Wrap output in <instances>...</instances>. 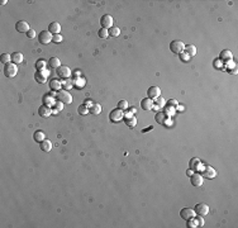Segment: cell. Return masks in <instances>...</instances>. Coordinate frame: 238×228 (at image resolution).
Segmentation results:
<instances>
[{
	"label": "cell",
	"mask_w": 238,
	"mask_h": 228,
	"mask_svg": "<svg viewBox=\"0 0 238 228\" xmlns=\"http://www.w3.org/2000/svg\"><path fill=\"white\" fill-rule=\"evenodd\" d=\"M53 38V34L52 33H49L48 31H42L39 34H38V41H39V43L42 45H48L51 41H52Z\"/></svg>",
	"instance_id": "5"
},
{
	"label": "cell",
	"mask_w": 238,
	"mask_h": 228,
	"mask_svg": "<svg viewBox=\"0 0 238 228\" xmlns=\"http://www.w3.org/2000/svg\"><path fill=\"white\" fill-rule=\"evenodd\" d=\"M113 16L109 15V14H104L103 16L100 18V24H101V28H105V29H109L113 27Z\"/></svg>",
	"instance_id": "6"
},
{
	"label": "cell",
	"mask_w": 238,
	"mask_h": 228,
	"mask_svg": "<svg viewBox=\"0 0 238 228\" xmlns=\"http://www.w3.org/2000/svg\"><path fill=\"white\" fill-rule=\"evenodd\" d=\"M177 104H179V103H177V101H176L175 99H171V100L168 101V107H172V108H175V109H177V108H179V107H177Z\"/></svg>",
	"instance_id": "43"
},
{
	"label": "cell",
	"mask_w": 238,
	"mask_h": 228,
	"mask_svg": "<svg viewBox=\"0 0 238 228\" xmlns=\"http://www.w3.org/2000/svg\"><path fill=\"white\" fill-rule=\"evenodd\" d=\"M98 34H99L100 38H108V37H109V32H108V29H105V28H101V29H99Z\"/></svg>",
	"instance_id": "35"
},
{
	"label": "cell",
	"mask_w": 238,
	"mask_h": 228,
	"mask_svg": "<svg viewBox=\"0 0 238 228\" xmlns=\"http://www.w3.org/2000/svg\"><path fill=\"white\" fill-rule=\"evenodd\" d=\"M186 174H188V176H190V175H193L194 172H193V170H190V168H189V170L186 171Z\"/></svg>",
	"instance_id": "51"
},
{
	"label": "cell",
	"mask_w": 238,
	"mask_h": 228,
	"mask_svg": "<svg viewBox=\"0 0 238 228\" xmlns=\"http://www.w3.org/2000/svg\"><path fill=\"white\" fill-rule=\"evenodd\" d=\"M48 32L49 33H52V34H60V32H61V25H60V23L57 22H52L49 25H48Z\"/></svg>",
	"instance_id": "18"
},
{
	"label": "cell",
	"mask_w": 238,
	"mask_h": 228,
	"mask_svg": "<svg viewBox=\"0 0 238 228\" xmlns=\"http://www.w3.org/2000/svg\"><path fill=\"white\" fill-rule=\"evenodd\" d=\"M62 109H63V103H61V101H56L55 105L52 107V114L57 115L62 110Z\"/></svg>",
	"instance_id": "29"
},
{
	"label": "cell",
	"mask_w": 238,
	"mask_h": 228,
	"mask_svg": "<svg viewBox=\"0 0 238 228\" xmlns=\"http://www.w3.org/2000/svg\"><path fill=\"white\" fill-rule=\"evenodd\" d=\"M141 107H142L143 110H151V109L153 108V100L150 99V98H144L141 101Z\"/></svg>",
	"instance_id": "17"
},
{
	"label": "cell",
	"mask_w": 238,
	"mask_h": 228,
	"mask_svg": "<svg viewBox=\"0 0 238 228\" xmlns=\"http://www.w3.org/2000/svg\"><path fill=\"white\" fill-rule=\"evenodd\" d=\"M15 29L18 32H20V33H27L29 31V24L27 22H24V20H19L15 24Z\"/></svg>",
	"instance_id": "16"
},
{
	"label": "cell",
	"mask_w": 238,
	"mask_h": 228,
	"mask_svg": "<svg viewBox=\"0 0 238 228\" xmlns=\"http://www.w3.org/2000/svg\"><path fill=\"white\" fill-rule=\"evenodd\" d=\"M78 113H79L80 115H86V114H89V108L85 107V105L82 104V105H80V107L78 108Z\"/></svg>",
	"instance_id": "33"
},
{
	"label": "cell",
	"mask_w": 238,
	"mask_h": 228,
	"mask_svg": "<svg viewBox=\"0 0 238 228\" xmlns=\"http://www.w3.org/2000/svg\"><path fill=\"white\" fill-rule=\"evenodd\" d=\"M201 175H203L204 177H208V179H214L215 175H217V172H215V170H214L213 167L205 166V167H204V170H203V172H201Z\"/></svg>",
	"instance_id": "13"
},
{
	"label": "cell",
	"mask_w": 238,
	"mask_h": 228,
	"mask_svg": "<svg viewBox=\"0 0 238 228\" xmlns=\"http://www.w3.org/2000/svg\"><path fill=\"white\" fill-rule=\"evenodd\" d=\"M39 147H41V150L43 152H49L51 150H52V142L48 141V139H45V141L41 142Z\"/></svg>",
	"instance_id": "20"
},
{
	"label": "cell",
	"mask_w": 238,
	"mask_h": 228,
	"mask_svg": "<svg viewBox=\"0 0 238 228\" xmlns=\"http://www.w3.org/2000/svg\"><path fill=\"white\" fill-rule=\"evenodd\" d=\"M45 137H46V134L43 131H37L34 132V134H33V138H34L36 142H42V141H45Z\"/></svg>",
	"instance_id": "28"
},
{
	"label": "cell",
	"mask_w": 238,
	"mask_h": 228,
	"mask_svg": "<svg viewBox=\"0 0 238 228\" xmlns=\"http://www.w3.org/2000/svg\"><path fill=\"white\" fill-rule=\"evenodd\" d=\"M8 2H6V0H2V2H0V4H2V5H5Z\"/></svg>",
	"instance_id": "52"
},
{
	"label": "cell",
	"mask_w": 238,
	"mask_h": 228,
	"mask_svg": "<svg viewBox=\"0 0 238 228\" xmlns=\"http://www.w3.org/2000/svg\"><path fill=\"white\" fill-rule=\"evenodd\" d=\"M174 113H175V108H172V107H166V108H165V114H166L167 117L174 115Z\"/></svg>",
	"instance_id": "40"
},
{
	"label": "cell",
	"mask_w": 238,
	"mask_h": 228,
	"mask_svg": "<svg viewBox=\"0 0 238 228\" xmlns=\"http://www.w3.org/2000/svg\"><path fill=\"white\" fill-rule=\"evenodd\" d=\"M92 104H94V103H92V100H90V99H86V100L84 101V105H85V107H88V108H90Z\"/></svg>",
	"instance_id": "46"
},
{
	"label": "cell",
	"mask_w": 238,
	"mask_h": 228,
	"mask_svg": "<svg viewBox=\"0 0 238 228\" xmlns=\"http://www.w3.org/2000/svg\"><path fill=\"white\" fill-rule=\"evenodd\" d=\"M85 85H86V80H85L82 76H81V78H79V79L74 80V88H76V89H84Z\"/></svg>",
	"instance_id": "21"
},
{
	"label": "cell",
	"mask_w": 238,
	"mask_h": 228,
	"mask_svg": "<svg viewBox=\"0 0 238 228\" xmlns=\"http://www.w3.org/2000/svg\"><path fill=\"white\" fill-rule=\"evenodd\" d=\"M56 95L57 94H53V92H47V94L43 96V104L48 105V107H53L55 103H56Z\"/></svg>",
	"instance_id": "11"
},
{
	"label": "cell",
	"mask_w": 238,
	"mask_h": 228,
	"mask_svg": "<svg viewBox=\"0 0 238 228\" xmlns=\"http://www.w3.org/2000/svg\"><path fill=\"white\" fill-rule=\"evenodd\" d=\"M195 213H197L198 215H207L209 213V207L205 204V203H199V204H197V207H195Z\"/></svg>",
	"instance_id": "9"
},
{
	"label": "cell",
	"mask_w": 238,
	"mask_h": 228,
	"mask_svg": "<svg viewBox=\"0 0 238 228\" xmlns=\"http://www.w3.org/2000/svg\"><path fill=\"white\" fill-rule=\"evenodd\" d=\"M184 48H185V45L181 41H172L171 43H170V49H171V52H174L176 55L182 53Z\"/></svg>",
	"instance_id": "4"
},
{
	"label": "cell",
	"mask_w": 238,
	"mask_h": 228,
	"mask_svg": "<svg viewBox=\"0 0 238 228\" xmlns=\"http://www.w3.org/2000/svg\"><path fill=\"white\" fill-rule=\"evenodd\" d=\"M214 63H215V67H217V69H218V67H222V66H223V65H222V60H217Z\"/></svg>",
	"instance_id": "48"
},
{
	"label": "cell",
	"mask_w": 238,
	"mask_h": 228,
	"mask_svg": "<svg viewBox=\"0 0 238 228\" xmlns=\"http://www.w3.org/2000/svg\"><path fill=\"white\" fill-rule=\"evenodd\" d=\"M165 105V99L162 96H157L156 98V108H162Z\"/></svg>",
	"instance_id": "36"
},
{
	"label": "cell",
	"mask_w": 238,
	"mask_h": 228,
	"mask_svg": "<svg viewBox=\"0 0 238 228\" xmlns=\"http://www.w3.org/2000/svg\"><path fill=\"white\" fill-rule=\"evenodd\" d=\"M232 58H233V55H232V52L229 49H224V51H222V52H220L219 60L229 62V61H232Z\"/></svg>",
	"instance_id": "19"
},
{
	"label": "cell",
	"mask_w": 238,
	"mask_h": 228,
	"mask_svg": "<svg viewBox=\"0 0 238 228\" xmlns=\"http://www.w3.org/2000/svg\"><path fill=\"white\" fill-rule=\"evenodd\" d=\"M156 122H158V123H165V115L162 113H157L156 114Z\"/></svg>",
	"instance_id": "41"
},
{
	"label": "cell",
	"mask_w": 238,
	"mask_h": 228,
	"mask_svg": "<svg viewBox=\"0 0 238 228\" xmlns=\"http://www.w3.org/2000/svg\"><path fill=\"white\" fill-rule=\"evenodd\" d=\"M72 76H74V80H75V79H79V78H81V71L76 70V71L72 74Z\"/></svg>",
	"instance_id": "45"
},
{
	"label": "cell",
	"mask_w": 238,
	"mask_h": 228,
	"mask_svg": "<svg viewBox=\"0 0 238 228\" xmlns=\"http://www.w3.org/2000/svg\"><path fill=\"white\" fill-rule=\"evenodd\" d=\"M49 72L47 70H42V71H37L34 74V80L39 84H45L47 81V78H48Z\"/></svg>",
	"instance_id": "8"
},
{
	"label": "cell",
	"mask_w": 238,
	"mask_h": 228,
	"mask_svg": "<svg viewBox=\"0 0 238 228\" xmlns=\"http://www.w3.org/2000/svg\"><path fill=\"white\" fill-rule=\"evenodd\" d=\"M71 70H70V67L69 66H60L58 69H57V75H58V78H61V79H69L70 76H71Z\"/></svg>",
	"instance_id": "7"
},
{
	"label": "cell",
	"mask_w": 238,
	"mask_h": 228,
	"mask_svg": "<svg viewBox=\"0 0 238 228\" xmlns=\"http://www.w3.org/2000/svg\"><path fill=\"white\" fill-rule=\"evenodd\" d=\"M38 114L42 118H48L51 114H52V108L48 107V105H41L38 108Z\"/></svg>",
	"instance_id": "12"
},
{
	"label": "cell",
	"mask_w": 238,
	"mask_h": 228,
	"mask_svg": "<svg viewBox=\"0 0 238 228\" xmlns=\"http://www.w3.org/2000/svg\"><path fill=\"white\" fill-rule=\"evenodd\" d=\"M49 88L52 90H55V91H58L60 89L62 88V82L60 81L58 79H53V80L49 81Z\"/></svg>",
	"instance_id": "22"
},
{
	"label": "cell",
	"mask_w": 238,
	"mask_h": 228,
	"mask_svg": "<svg viewBox=\"0 0 238 228\" xmlns=\"http://www.w3.org/2000/svg\"><path fill=\"white\" fill-rule=\"evenodd\" d=\"M89 112H90L91 114H94V115L100 114V112H101V105H100V104L94 103V104H92V105L89 108Z\"/></svg>",
	"instance_id": "27"
},
{
	"label": "cell",
	"mask_w": 238,
	"mask_h": 228,
	"mask_svg": "<svg viewBox=\"0 0 238 228\" xmlns=\"http://www.w3.org/2000/svg\"><path fill=\"white\" fill-rule=\"evenodd\" d=\"M18 72V69H16V65L13 63V62H9L4 66V74L6 78H14Z\"/></svg>",
	"instance_id": "3"
},
{
	"label": "cell",
	"mask_w": 238,
	"mask_h": 228,
	"mask_svg": "<svg viewBox=\"0 0 238 228\" xmlns=\"http://www.w3.org/2000/svg\"><path fill=\"white\" fill-rule=\"evenodd\" d=\"M180 56L182 57V60H184V61H186V60H188V58L190 57L189 55H186V53H185V55H182V53H180Z\"/></svg>",
	"instance_id": "50"
},
{
	"label": "cell",
	"mask_w": 238,
	"mask_h": 228,
	"mask_svg": "<svg viewBox=\"0 0 238 228\" xmlns=\"http://www.w3.org/2000/svg\"><path fill=\"white\" fill-rule=\"evenodd\" d=\"M197 221H198V226H200V227H203V226H204V219L201 218V215L197 218Z\"/></svg>",
	"instance_id": "47"
},
{
	"label": "cell",
	"mask_w": 238,
	"mask_h": 228,
	"mask_svg": "<svg viewBox=\"0 0 238 228\" xmlns=\"http://www.w3.org/2000/svg\"><path fill=\"white\" fill-rule=\"evenodd\" d=\"M27 37H28V38H34V37H36V31L29 29V31L27 32Z\"/></svg>",
	"instance_id": "44"
},
{
	"label": "cell",
	"mask_w": 238,
	"mask_h": 228,
	"mask_svg": "<svg viewBox=\"0 0 238 228\" xmlns=\"http://www.w3.org/2000/svg\"><path fill=\"white\" fill-rule=\"evenodd\" d=\"M0 60H2V62L5 63V65L9 63L12 61V55H9V53H3L2 57H0Z\"/></svg>",
	"instance_id": "34"
},
{
	"label": "cell",
	"mask_w": 238,
	"mask_h": 228,
	"mask_svg": "<svg viewBox=\"0 0 238 228\" xmlns=\"http://www.w3.org/2000/svg\"><path fill=\"white\" fill-rule=\"evenodd\" d=\"M109 118H110V121H112L113 123H118V122H121L124 118V113H123L122 109L115 108V109H113V110L110 112Z\"/></svg>",
	"instance_id": "2"
},
{
	"label": "cell",
	"mask_w": 238,
	"mask_h": 228,
	"mask_svg": "<svg viewBox=\"0 0 238 228\" xmlns=\"http://www.w3.org/2000/svg\"><path fill=\"white\" fill-rule=\"evenodd\" d=\"M46 66H47V62L45 60H38L36 62V69L37 71H42V70H46Z\"/></svg>",
	"instance_id": "31"
},
{
	"label": "cell",
	"mask_w": 238,
	"mask_h": 228,
	"mask_svg": "<svg viewBox=\"0 0 238 228\" xmlns=\"http://www.w3.org/2000/svg\"><path fill=\"white\" fill-rule=\"evenodd\" d=\"M131 112L132 113H135V108H131Z\"/></svg>",
	"instance_id": "53"
},
{
	"label": "cell",
	"mask_w": 238,
	"mask_h": 228,
	"mask_svg": "<svg viewBox=\"0 0 238 228\" xmlns=\"http://www.w3.org/2000/svg\"><path fill=\"white\" fill-rule=\"evenodd\" d=\"M125 124L128 125V127H134L135 124H137V119H135V117H131V118H125Z\"/></svg>",
	"instance_id": "32"
},
{
	"label": "cell",
	"mask_w": 238,
	"mask_h": 228,
	"mask_svg": "<svg viewBox=\"0 0 238 228\" xmlns=\"http://www.w3.org/2000/svg\"><path fill=\"white\" fill-rule=\"evenodd\" d=\"M195 214H197V213H195V210L190 209V208H184V209L180 210V217L182 219H185V221H189V219L194 218Z\"/></svg>",
	"instance_id": "10"
},
{
	"label": "cell",
	"mask_w": 238,
	"mask_h": 228,
	"mask_svg": "<svg viewBox=\"0 0 238 228\" xmlns=\"http://www.w3.org/2000/svg\"><path fill=\"white\" fill-rule=\"evenodd\" d=\"M131 117H133L132 112H127V113H124V118H123V119H125V118H131Z\"/></svg>",
	"instance_id": "49"
},
{
	"label": "cell",
	"mask_w": 238,
	"mask_h": 228,
	"mask_svg": "<svg viewBox=\"0 0 238 228\" xmlns=\"http://www.w3.org/2000/svg\"><path fill=\"white\" fill-rule=\"evenodd\" d=\"M56 99L58 101H61L63 104H71L72 103V96L69 91L66 90H62V91H58V94L56 95Z\"/></svg>",
	"instance_id": "1"
},
{
	"label": "cell",
	"mask_w": 238,
	"mask_h": 228,
	"mask_svg": "<svg viewBox=\"0 0 238 228\" xmlns=\"http://www.w3.org/2000/svg\"><path fill=\"white\" fill-rule=\"evenodd\" d=\"M52 41L55 42V43H60V42H62V36L61 34H55Z\"/></svg>",
	"instance_id": "42"
},
{
	"label": "cell",
	"mask_w": 238,
	"mask_h": 228,
	"mask_svg": "<svg viewBox=\"0 0 238 228\" xmlns=\"http://www.w3.org/2000/svg\"><path fill=\"white\" fill-rule=\"evenodd\" d=\"M188 227H191V228H195V227H198V221H197V218H191L188 221Z\"/></svg>",
	"instance_id": "39"
},
{
	"label": "cell",
	"mask_w": 238,
	"mask_h": 228,
	"mask_svg": "<svg viewBox=\"0 0 238 228\" xmlns=\"http://www.w3.org/2000/svg\"><path fill=\"white\" fill-rule=\"evenodd\" d=\"M227 67H228L229 71H231L232 74H236V72H237V66L234 65V62H233V61H229V62H228V65H227Z\"/></svg>",
	"instance_id": "37"
},
{
	"label": "cell",
	"mask_w": 238,
	"mask_h": 228,
	"mask_svg": "<svg viewBox=\"0 0 238 228\" xmlns=\"http://www.w3.org/2000/svg\"><path fill=\"white\" fill-rule=\"evenodd\" d=\"M61 82H62L63 90H66V91H69L74 86V80H71V79H63Z\"/></svg>",
	"instance_id": "26"
},
{
	"label": "cell",
	"mask_w": 238,
	"mask_h": 228,
	"mask_svg": "<svg viewBox=\"0 0 238 228\" xmlns=\"http://www.w3.org/2000/svg\"><path fill=\"white\" fill-rule=\"evenodd\" d=\"M190 181L194 186H201L203 185V175L201 174H193L190 177Z\"/></svg>",
	"instance_id": "14"
},
{
	"label": "cell",
	"mask_w": 238,
	"mask_h": 228,
	"mask_svg": "<svg viewBox=\"0 0 238 228\" xmlns=\"http://www.w3.org/2000/svg\"><path fill=\"white\" fill-rule=\"evenodd\" d=\"M147 95H148L150 99H156L157 96L161 95V89L158 86H151L147 90Z\"/></svg>",
	"instance_id": "15"
},
{
	"label": "cell",
	"mask_w": 238,
	"mask_h": 228,
	"mask_svg": "<svg viewBox=\"0 0 238 228\" xmlns=\"http://www.w3.org/2000/svg\"><path fill=\"white\" fill-rule=\"evenodd\" d=\"M108 32H109V36L110 37H118L119 34H121V29H119L118 27H114V25H113L112 28H109Z\"/></svg>",
	"instance_id": "30"
},
{
	"label": "cell",
	"mask_w": 238,
	"mask_h": 228,
	"mask_svg": "<svg viewBox=\"0 0 238 228\" xmlns=\"http://www.w3.org/2000/svg\"><path fill=\"white\" fill-rule=\"evenodd\" d=\"M184 51H185V53H186V55H189L190 57L197 55V47H195L194 45H188V46H185Z\"/></svg>",
	"instance_id": "24"
},
{
	"label": "cell",
	"mask_w": 238,
	"mask_h": 228,
	"mask_svg": "<svg viewBox=\"0 0 238 228\" xmlns=\"http://www.w3.org/2000/svg\"><path fill=\"white\" fill-rule=\"evenodd\" d=\"M48 65H49V67H51V69H56V70H57L58 67L61 66V61H60L57 57H52V58H49Z\"/></svg>",
	"instance_id": "25"
},
{
	"label": "cell",
	"mask_w": 238,
	"mask_h": 228,
	"mask_svg": "<svg viewBox=\"0 0 238 228\" xmlns=\"http://www.w3.org/2000/svg\"><path fill=\"white\" fill-rule=\"evenodd\" d=\"M23 55L20 53V52H14V53H12V62L13 63H22L23 62Z\"/></svg>",
	"instance_id": "23"
},
{
	"label": "cell",
	"mask_w": 238,
	"mask_h": 228,
	"mask_svg": "<svg viewBox=\"0 0 238 228\" xmlns=\"http://www.w3.org/2000/svg\"><path fill=\"white\" fill-rule=\"evenodd\" d=\"M117 108H119V109H122V110H124V109H127L128 108V101L127 100H121L118 103V107Z\"/></svg>",
	"instance_id": "38"
}]
</instances>
